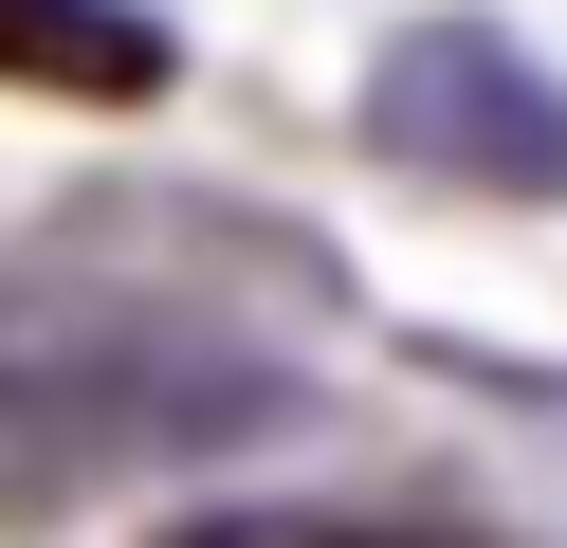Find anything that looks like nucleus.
Here are the masks:
<instances>
[{"instance_id":"nucleus-1","label":"nucleus","mask_w":567,"mask_h":548,"mask_svg":"<svg viewBox=\"0 0 567 548\" xmlns=\"http://www.w3.org/2000/svg\"><path fill=\"white\" fill-rule=\"evenodd\" d=\"M0 73L19 92H74V110H147L165 73V19H128V0H0Z\"/></svg>"},{"instance_id":"nucleus-2","label":"nucleus","mask_w":567,"mask_h":548,"mask_svg":"<svg viewBox=\"0 0 567 548\" xmlns=\"http://www.w3.org/2000/svg\"><path fill=\"white\" fill-rule=\"evenodd\" d=\"M165 548H311V530H257V511H184Z\"/></svg>"},{"instance_id":"nucleus-3","label":"nucleus","mask_w":567,"mask_h":548,"mask_svg":"<svg viewBox=\"0 0 567 548\" xmlns=\"http://www.w3.org/2000/svg\"><path fill=\"white\" fill-rule=\"evenodd\" d=\"M311 548H440V530H311Z\"/></svg>"}]
</instances>
